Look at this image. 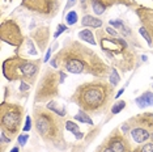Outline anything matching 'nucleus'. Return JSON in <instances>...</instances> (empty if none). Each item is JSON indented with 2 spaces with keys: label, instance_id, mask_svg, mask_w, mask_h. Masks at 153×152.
Wrapping results in <instances>:
<instances>
[{
  "label": "nucleus",
  "instance_id": "cd10ccee",
  "mask_svg": "<svg viewBox=\"0 0 153 152\" xmlns=\"http://www.w3.org/2000/svg\"><path fill=\"white\" fill-rule=\"evenodd\" d=\"M139 32H140V34L143 36V38H144V39L147 41V43L149 45V46H153V41H152V38H151V36H149V34H148V32H147V30H145L144 28L141 26Z\"/></svg>",
  "mask_w": 153,
  "mask_h": 152
},
{
  "label": "nucleus",
  "instance_id": "39448f33",
  "mask_svg": "<svg viewBox=\"0 0 153 152\" xmlns=\"http://www.w3.org/2000/svg\"><path fill=\"white\" fill-rule=\"evenodd\" d=\"M42 62V59H26L21 55H13L3 62V75L9 81H26L33 85Z\"/></svg>",
  "mask_w": 153,
  "mask_h": 152
},
{
  "label": "nucleus",
  "instance_id": "a878e982",
  "mask_svg": "<svg viewBox=\"0 0 153 152\" xmlns=\"http://www.w3.org/2000/svg\"><path fill=\"white\" fill-rule=\"evenodd\" d=\"M134 152H153V142L140 144L139 147L134 148Z\"/></svg>",
  "mask_w": 153,
  "mask_h": 152
},
{
  "label": "nucleus",
  "instance_id": "f704fd0d",
  "mask_svg": "<svg viewBox=\"0 0 153 152\" xmlns=\"http://www.w3.org/2000/svg\"><path fill=\"white\" fill-rule=\"evenodd\" d=\"M105 30H106V33L110 34L111 37H118V32H117L115 29H113V28H106Z\"/></svg>",
  "mask_w": 153,
  "mask_h": 152
},
{
  "label": "nucleus",
  "instance_id": "4be33fe9",
  "mask_svg": "<svg viewBox=\"0 0 153 152\" xmlns=\"http://www.w3.org/2000/svg\"><path fill=\"white\" fill-rule=\"evenodd\" d=\"M46 108H47V109H50L51 112L56 113L58 115H60V117H65V114H67V112H65V109L63 108V106H59L58 104L54 101V100H51V101H48V102H47Z\"/></svg>",
  "mask_w": 153,
  "mask_h": 152
},
{
  "label": "nucleus",
  "instance_id": "b1692460",
  "mask_svg": "<svg viewBox=\"0 0 153 152\" xmlns=\"http://www.w3.org/2000/svg\"><path fill=\"white\" fill-rule=\"evenodd\" d=\"M109 80H110V84H113L114 87H117L118 83L120 81V77L118 75V70L115 67H111V71H110V75H109Z\"/></svg>",
  "mask_w": 153,
  "mask_h": 152
},
{
  "label": "nucleus",
  "instance_id": "f257e3e1",
  "mask_svg": "<svg viewBox=\"0 0 153 152\" xmlns=\"http://www.w3.org/2000/svg\"><path fill=\"white\" fill-rule=\"evenodd\" d=\"M50 66L69 74H84L97 79H105L111 71V67L94 50L75 39L65 41L64 46L50 60Z\"/></svg>",
  "mask_w": 153,
  "mask_h": 152
},
{
  "label": "nucleus",
  "instance_id": "9b49d317",
  "mask_svg": "<svg viewBox=\"0 0 153 152\" xmlns=\"http://www.w3.org/2000/svg\"><path fill=\"white\" fill-rule=\"evenodd\" d=\"M103 142L114 152H134L130 140L127 139V135L122 131V129H114Z\"/></svg>",
  "mask_w": 153,
  "mask_h": 152
},
{
  "label": "nucleus",
  "instance_id": "aec40b11",
  "mask_svg": "<svg viewBox=\"0 0 153 152\" xmlns=\"http://www.w3.org/2000/svg\"><path fill=\"white\" fill-rule=\"evenodd\" d=\"M74 118L76 121H79V122H84V123H88V125H94V122H93V119L90 118V114H88L86 112L80 109L77 113L75 114Z\"/></svg>",
  "mask_w": 153,
  "mask_h": 152
},
{
  "label": "nucleus",
  "instance_id": "4468645a",
  "mask_svg": "<svg viewBox=\"0 0 153 152\" xmlns=\"http://www.w3.org/2000/svg\"><path fill=\"white\" fill-rule=\"evenodd\" d=\"M30 38L34 41L36 46L41 53H43L47 49L48 42H50V28L48 26H39L36 30L30 33Z\"/></svg>",
  "mask_w": 153,
  "mask_h": 152
},
{
  "label": "nucleus",
  "instance_id": "2eb2a0df",
  "mask_svg": "<svg viewBox=\"0 0 153 152\" xmlns=\"http://www.w3.org/2000/svg\"><path fill=\"white\" fill-rule=\"evenodd\" d=\"M131 136L132 140L137 144H143L147 143V142L151 139V133L144 129H140V127H132L131 129Z\"/></svg>",
  "mask_w": 153,
  "mask_h": 152
},
{
  "label": "nucleus",
  "instance_id": "f8f14e48",
  "mask_svg": "<svg viewBox=\"0 0 153 152\" xmlns=\"http://www.w3.org/2000/svg\"><path fill=\"white\" fill-rule=\"evenodd\" d=\"M132 8H134V12L136 13L141 26L147 30L153 41V8L136 4V3H135V5Z\"/></svg>",
  "mask_w": 153,
  "mask_h": 152
},
{
  "label": "nucleus",
  "instance_id": "20e7f679",
  "mask_svg": "<svg viewBox=\"0 0 153 152\" xmlns=\"http://www.w3.org/2000/svg\"><path fill=\"white\" fill-rule=\"evenodd\" d=\"M33 123L37 134L43 139V142L51 146L64 150L67 142L64 138L65 122L63 117L51 112L46 106H36L33 110Z\"/></svg>",
  "mask_w": 153,
  "mask_h": 152
},
{
  "label": "nucleus",
  "instance_id": "393cba45",
  "mask_svg": "<svg viewBox=\"0 0 153 152\" xmlns=\"http://www.w3.org/2000/svg\"><path fill=\"white\" fill-rule=\"evenodd\" d=\"M77 21H79V16L75 11H71V12L67 13V16H65V22H67L68 25L72 26V25H75Z\"/></svg>",
  "mask_w": 153,
  "mask_h": 152
},
{
  "label": "nucleus",
  "instance_id": "e433bc0d",
  "mask_svg": "<svg viewBox=\"0 0 153 152\" xmlns=\"http://www.w3.org/2000/svg\"><path fill=\"white\" fill-rule=\"evenodd\" d=\"M51 47H48L47 49V54H46V57H45V59H43V62H48V59H50V57H51Z\"/></svg>",
  "mask_w": 153,
  "mask_h": 152
},
{
  "label": "nucleus",
  "instance_id": "bb28decb",
  "mask_svg": "<svg viewBox=\"0 0 153 152\" xmlns=\"http://www.w3.org/2000/svg\"><path fill=\"white\" fill-rule=\"evenodd\" d=\"M126 101H123V100H120V101H118L115 102L113 106H111V113L113 114H118V113H120L122 110H123L124 108H126Z\"/></svg>",
  "mask_w": 153,
  "mask_h": 152
},
{
  "label": "nucleus",
  "instance_id": "7ed1b4c3",
  "mask_svg": "<svg viewBox=\"0 0 153 152\" xmlns=\"http://www.w3.org/2000/svg\"><path fill=\"white\" fill-rule=\"evenodd\" d=\"M96 38L102 53L107 59L114 64V67L122 72H128L134 70L137 62V55L130 47V43L124 38L111 37L106 30L98 29L96 32Z\"/></svg>",
  "mask_w": 153,
  "mask_h": 152
},
{
  "label": "nucleus",
  "instance_id": "6e6552de",
  "mask_svg": "<svg viewBox=\"0 0 153 152\" xmlns=\"http://www.w3.org/2000/svg\"><path fill=\"white\" fill-rule=\"evenodd\" d=\"M21 7L42 19H54L60 9V0H22Z\"/></svg>",
  "mask_w": 153,
  "mask_h": 152
},
{
  "label": "nucleus",
  "instance_id": "a211bd4d",
  "mask_svg": "<svg viewBox=\"0 0 153 152\" xmlns=\"http://www.w3.org/2000/svg\"><path fill=\"white\" fill-rule=\"evenodd\" d=\"M96 33H93V30H90V29H82V30H80L79 32V38L82 41V42H88L89 45H97V38L94 36Z\"/></svg>",
  "mask_w": 153,
  "mask_h": 152
},
{
  "label": "nucleus",
  "instance_id": "c85d7f7f",
  "mask_svg": "<svg viewBox=\"0 0 153 152\" xmlns=\"http://www.w3.org/2000/svg\"><path fill=\"white\" fill-rule=\"evenodd\" d=\"M34 125L33 123V117H30V115H27L26 118H25V125H24V131H25V133H27V131H29L30 129H32V126Z\"/></svg>",
  "mask_w": 153,
  "mask_h": 152
},
{
  "label": "nucleus",
  "instance_id": "6ab92c4d",
  "mask_svg": "<svg viewBox=\"0 0 153 152\" xmlns=\"http://www.w3.org/2000/svg\"><path fill=\"white\" fill-rule=\"evenodd\" d=\"M120 32H122V36L124 37V39L128 42V39H131V42L134 43V46H137V47H140L141 45L139 43V41L136 39V37L134 36V33H132V29L130 26H127V25H123L120 28Z\"/></svg>",
  "mask_w": 153,
  "mask_h": 152
},
{
  "label": "nucleus",
  "instance_id": "4c0bfd02",
  "mask_svg": "<svg viewBox=\"0 0 153 152\" xmlns=\"http://www.w3.org/2000/svg\"><path fill=\"white\" fill-rule=\"evenodd\" d=\"M123 92H124V88H123V89H120V91H119V92H118V93H117V95H115V98H118V97H120V95H122V93H123Z\"/></svg>",
  "mask_w": 153,
  "mask_h": 152
},
{
  "label": "nucleus",
  "instance_id": "58836bf2",
  "mask_svg": "<svg viewBox=\"0 0 153 152\" xmlns=\"http://www.w3.org/2000/svg\"><path fill=\"white\" fill-rule=\"evenodd\" d=\"M11 152H20V147L17 146V147H13L12 150H11Z\"/></svg>",
  "mask_w": 153,
  "mask_h": 152
},
{
  "label": "nucleus",
  "instance_id": "c756f323",
  "mask_svg": "<svg viewBox=\"0 0 153 152\" xmlns=\"http://www.w3.org/2000/svg\"><path fill=\"white\" fill-rule=\"evenodd\" d=\"M96 152H114L111 148L107 146V144L105 143V142H102V143L100 144L98 147H97V150H96Z\"/></svg>",
  "mask_w": 153,
  "mask_h": 152
},
{
  "label": "nucleus",
  "instance_id": "0eeeda50",
  "mask_svg": "<svg viewBox=\"0 0 153 152\" xmlns=\"http://www.w3.org/2000/svg\"><path fill=\"white\" fill-rule=\"evenodd\" d=\"M25 109L22 105L3 101L0 104V129L11 139L20 135Z\"/></svg>",
  "mask_w": 153,
  "mask_h": 152
},
{
  "label": "nucleus",
  "instance_id": "c9c22d12",
  "mask_svg": "<svg viewBox=\"0 0 153 152\" xmlns=\"http://www.w3.org/2000/svg\"><path fill=\"white\" fill-rule=\"evenodd\" d=\"M75 4H76V0H68V1H67V5H65V11H67V9H69L71 7H74Z\"/></svg>",
  "mask_w": 153,
  "mask_h": 152
},
{
  "label": "nucleus",
  "instance_id": "f3484780",
  "mask_svg": "<svg viewBox=\"0 0 153 152\" xmlns=\"http://www.w3.org/2000/svg\"><path fill=\"white\" fill-rule=\"evenodd\" d=\"M135 102H136V105L139 108H148V106H152L153 105V92H151V91L144 92L141 96H139V97L135 100Z\"/></svg>",
  "mask_w": 153,
  "mask_h": 152
},
{
  "label": "nucleus",
  "instance_id": "dca6fc26",
  "mask_svg": "<svg viewBox=\"0 0 153 152\" xmlns=\"http://www.w3.org/2000/svg\"><path fill=\"white\" fill-rule=\"evenodd\" d=\"M81 25L86 28H93V29H101V26L103 25V21L97 16L84 15L81 19Z\"/></svg>",
  "mask_w": 153,
  "mask_h": 152
},
{
  "label": "nucleus",
  "instance_id": "9d476101",
  "mask_svg": "<svg viewBox=\"0 0 153 152\" xmlns=\"http://www.w3.org/2000/svg\"><path fill=\"white\" fill-rule=\"evenodd\" d=\"M0 38L3 42L12 45L17 49H20L26 39L20 24L13 19H7L0 24Z\"/></svg>",
  "mask_w": 153,
  "mask_h": 152
},
{
  "label": "nucleus",
  "instance_id": "f03ea898",
  "mask_svg": "<svg viewBox=\"0 0 153 152\" xmlns=\"http://www.w3.org/2000/svg\"><path fill=\"white\" fill-rule=\"evenodd\" d=\"M115 98V87L105 79H94L80 84L71 96V101L90 115H101L111 109Z\"/></svg>",
  "mask_w": 153,
  "mask_h": 152
},
{
  "label": "nucleus",
  "instance_id": "2f4dec72",
  "mask_svg": "<svg viewBox=\"0 0 153 152\" xmlns=\"http://www.w3.org/2000/svg\"><path fill=\"white\" fill-rule=\"evenodd\" d=\"M27 139H29V135L27 134H20L19 135V146L20 147H24L26 144V142H27Z\"/></svg>",
  "mask_w": 153,
  "mask_h": 152
},
{
  "label": "nucleus",
  "instance_id": "1a4fd4ad",
  "mask_svg": "<svg viewBox=\"0 0 153 152\" xmlns=\"http://www.w3.org/2000/svg\"><path fill=\"white\" fill-rule=\"evenodd\" d=\"M135 3L136 1L134 0H80V9L85 15L93 12L96 16H102L115 5H126L132 8Z\"/></svg>",
  "mask_w": 153,
  "mask_h": 152
},
{
  "label": "nucleus",
  "instance_id": "5701e85b",
  "mask_svg": "<svg viewBox=\"0 0 153 152\" xmlns=\"http://www.w3.org/2000/svg\"><path fill=\"white\" fill-rule=\"evenodd\" d=\"M24 45L26 46V53L29 54V55H37L38 54V51L36 49V45H34V41L30 37L26 38L25 42H24Z\"/></svg>",
  "mask_w": 153,
  "mask_h": 152
},
{
  "label": "nucleus",
  "instance_id": "473e14b6",
  "mask_svg": "<svg viewBox=\"0 0 153 152\" xmlns=\"http://www.w3.org/2000/svg\"><path fill=\"white\" fill-rule=\"evenodd\" d=\"M109 24H111V26L117 28V29H120V28L124 25V22L122 21V20H110Z\"/></svg>",
  "mask_w": 153,
  "mask_h": 152
},
{
  "label": "nucleus",
  "instance_id": "ddd939ff",
  "mask_svg": "<svg viewBox=\"0 0 153 152\" xmlns=\"http://www.w3.org/2000/svg\"><path fill=\"white\" fill-rule=\"evenodd\" d=\"M127 123L130 125V129H132V127H140V129H144L149 131L151 134H153V113L151 112H145V113L131 117L127 121Z\"/></svg>",
  "mask_w": 153,
  "mask_h": 152
},
{
  "label": "nucleus",
  "instance_id": "423d86ee",
  "mask_svg": "<svg viewBox=\"0 0 153 152\" xmlns=\"http://www.w3.org/2000/svg\"><path fill=\"white\" fill-rule=\"evenodd\" d=\"M65 71H56L51 67H47L45 70L43 75L41 76L38 85L36 88L34 95V102L42 104L48 102L51 100L59 96V85L64 81Z\"/></svg>",
  "mask_w": 153,
  "mask_h": 152
},
{
  "label": "nucleus",
  "instance_id": "412c9836",
  "mask_svg": "<svg viewBox=\"0 0 153 152\" xmlns=\"http://www.w3.org/2000/svg\"><path fill=\"white\" fill-rule=\"evenodd\" d=\"M65 129L68 131H71V133L76 136V139H82V136H84V134L80 131L79 126L76 125L75 122H72V121H67V122H65Z\"/></svg>",
  "mask_w": 153,
  "mask_h": 152
},
{
  "label": "nucleus",
  "instance_id": "72a5a7b5",
  "mask_svg": "<svg viewBox=\"0 0 153 152\" xmlns=\"http://www.w3.org/2000/svg\"><path fill=\"white\" fill-rule=\"evenodd\" d=\"M20 92H25V91H29L30 89V84L29 83H26V81H20Z\"/></svg>",
  "mask_w": 153,
  "mask_h": 152
},
{
  "label": "nucleus",
  "instance_id": "7c9ffc66",
  "mask_svg": "<svg viewBox=\"0 0 153 152\" xmlns=\"http://www.w3.org/2000/svg\"><path fill=\"white\" fill-rule=\"evenodd\" d=\"M65 30H67V26H65L64 24H59L58 28H56V32L54 33V38H58V37L60 36L62 33H64Z\"/></svg>",
  "mask_w": 153,
  "mask_h": 152
},
{
  "label": "nucleus",
  "instance_id": "ea45409f",
  "mask_svg": "<svg viewBox=\"0 0 153 152\" xmlns=\"http://www.w3.org/2000/svg\"><path fill=\"white\" fill-rule=\"evenodd\" d=\"M151 140L153 142V134H151Z\"/></svg>",
  "mask_w": 153,
  "mask_h": 152
}]
</instances>
